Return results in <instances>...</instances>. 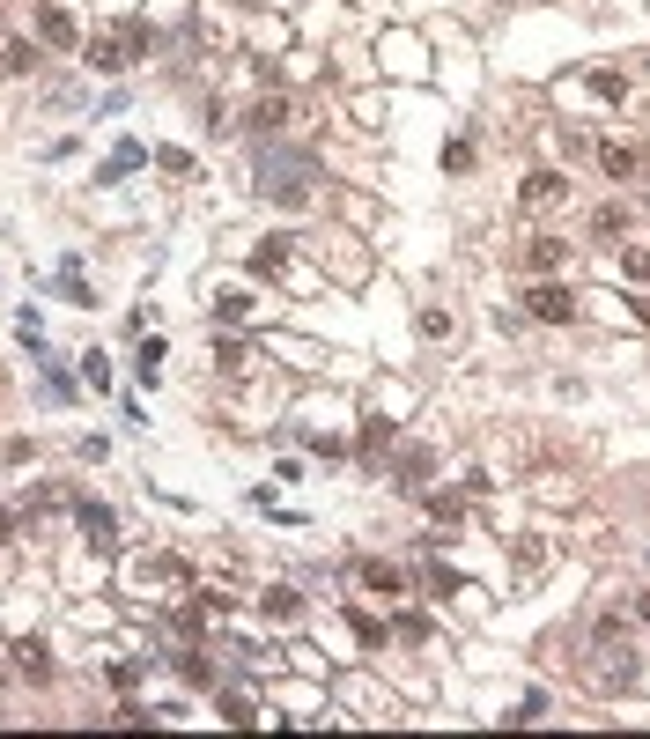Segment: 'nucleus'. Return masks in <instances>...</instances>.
I'll use <instances>...</instances> for the list:
<instances>
[{
  "label": "nucleus",
  "instance_id": "nucleus-7",
  "mask_svg": "<svg viewBox=\"0 0 650 739\" xmlns=\"http://www.w3.org/2000/svg\"><path fill=\"white\" fill-rule=\"evenodd\" d=\"M562 193H569V178H562V170H532V178H525V207H554Z\"/></svg>",
  "mask_w": 650,
  "mask_h": 739
},
{
  "label": "nucleus",
  "instance_id": "nucleus-16",
  "mask_svg": "<svg viewBox=\"0 0 650 739\" xmlns=\"http://www.w3.org/2000/svg\"><path fill=\"white\" fill-rule=\"evenodd\" d=\"M252 370V348H244V340H222V377H244Z\"/></svg>",
  "mask_w": 650,
  "mask_h": 739
},
{
  "label": "nucleus",
  "instance_id": "nucleus-18",
  "mask_svg": "<svg viewBox=\"0 0 650 739\" xmlns=\"http://www.w3.org/2000/svg\"><path fill=\"white\" fill-rule=\"evenodd\" d=\"M399 481H407V488H422V481H429V451H407V473H399Z\"/></svg>",
  "mask_w": 650,
  "mask_h": 739
},
{
  "label": "nucleus",
  "instance_id": "nucleus-4",
  "mask_svg": "<svg viewBox=\"0 0 650 739\" xmlns=\"http://www.w3.org/2000/svg\"><path fill=\"white\" fill-rule=\"evenodd\" d=\"M525 311H532V318H547V326H569V318H577V296H569L562 281H540V289L525 296Z\"/></svg>",
  "mask_w": 650,
  "mask_h": 739
},
{
  "label": "nucleus",
  "instance_id": "nucleus-12",
  "mask_svg": "<svg viewBox=\"0 0 650 739\" xmlns=\"http://www.w3.org/2000/svg\"><path fill=\"white\" fill-rule=\"evenodd\" d=\"M259 606H266V621H296V614H303V599L289 592V584H274V592H266Z\"/></svg>",
  "mask_w": 650,
  "mask_h": 739
},
{
  "label": "nucleus",
  "instance_id": "nucleus-3",
  "mask_svg": "<svg viewBox=\"0 0 650 739\" xmlns=\"http://www.w3.org/2000/svg\"><path fill=\"white\" fill-rule=\"evenodd\" d=\"M133 52H148V30H111V37H89V67L97 74H126Z\"/></svg>",
  "mask_w": 650,
  "mask_h": 739
},
{
  "label": "nucleus",
  "instance_id": "nucleus-20",
  "mask_svg": "<svg viewBox=\"0 0 650 739\" xmlns=\"http://www.w3.org/2000/svg\"><path fill=\"white\" fill-rule=\"evenodd\" d=\"M540 562H547V540H525V547H518V570L532 577V570H540Z\"/></svg>",
  "mask_w": 650,
  "mask_h": 739
},
{
  "label": "nucleus",
  "instance_id": "nucleus-22",
  "mask_svg": "<svg viewBox=\"0 0 650 739\" xmlns=\"http://www.w3.org/2000/svg\"><path fill=\"white\" fill-rule=\"evenodd\" d=\"M636 614H643V621H650V592H643V606H636Z\"/></svg>",
  "mask_w": 650,
  "mask_h": 739
},
{
  "label": "nucleus",
  "instance_id": "nucleus-21",
  "mask_svg": "<svg viewBox=\"0 0 650 739\" xmlns=\"http://www.w3.org/2000/svg\"><path fill=\"white\" fill-rule=\"evenodd\" d=\"M8 67H15V60H8V45H0V74H8Z\"/></svg>",
  "mask_w": 650,
  "mask_h": 739
},
{
  "label": "nucleus",
  "instance_id": "nucleus-2",
  "mask_svg": "<svg viewBox=\"0 0 650 739\" xmlns=\"http://www.w3.org/2000/svg\"><path fill=\"white\" fill-rule=\"evenodd\" d=\"M311 163H296V156H259V193H274L281 207H311Z\"/></svg>",
  "mask_w": 650,
  "mask_h": 739
},
{
  "label": "nucleus",
  "instance_id": "nucleus-9",
  "mask_svg": "<svg viewBox=\"0 0 650 739\" xmlns=\"http://www.w3.org/2000/svg\"><path fill=\"white\" fill-rule=\"evenodd\" d=\"M562 259H569V244H562V237H532V244H525V267H532V274L562 267Z\"/></svg>",
  "mask_w": 650,
  "mask_h": 739
},
{
  "label": "nucleus",
  "instance_id": "nucleus-17",
  "mask_svg": "<svg viewBox=\"0 0 650 739\" xmlns=\"http://www.w3.org/2000/svg\"><path fill=\"white\" fill-rule=\"evenodd\" d=\"M281 119H289V104H281V97H266V104L252 111V126H259V134H274V126H281Z\"/></svg>",
  "mask_w": 650,
  "mask_h": 739
},
{
  "label": "nucleus",
  "instance_id": "nucleus-13",
  "mask_svg": "<svg viewBox=\"0 0 650 739\" xmlns=\"http://www.w3.org/2000/svg\"><path fill=\"white\" fill-rule=\"evenodd\" d=\"M362 584H370V592H385V599H399V584H407V577H399L392 562H370V570H362Z\"/></svg>",
  "mask_w": 650,
  "mask_h": 739
},
{
  "label": "nucleus",
  "instance_id": "nucleus-5",
  "mask_svg": "<svg viewBox=\"0 0 650 739\" xmlns=\"http://www.w3.org/2000/svg\"><path fill=\"white\" fill-rule=\"evenodd\" d=\"M252 267H259V274H274V281H296V289H311V274H303L296 259H289V244H281V237H266V244H259V252H252Z\"/></svg>",
  "mask_w": 650,
  "mask_h": 739
},
{
  "label": "nucleus",
  "instance_id": "nucleus-11",
  "mask_svg": "<svg viewBox=\"0 0 650 739\" xmlns=\"http://www.w3.org/2000/svg\"><path fill=\"white\" fill-rule=\"evenodd\" d=\"M133 584H185V562H170V555H156V562H141V570H133Z\"/></svg>",
  "mask_w": 650,
  "mask_h": 739
},
{
  "label": "nucleus",
  "instance_id": "nucleus-10",
  "mask_svg": "<svg viewBox=\"0 0 650 739\" xmlns=\"http://www.w3.org/2000/svg\"><path fill=\"white\" fill-rule=\"evenodd\" d=\"M15 673L45 680V673H52V651H45V643H37V636H23V643H15Z\"/></svg>",
  "mask_w": 650,
  "mask_h": 739
},
{
  "label": "nucleus",
  "instance_id": "nucleus-6",
  "mask_svg": "<svg viewBox=\"0 0 650 739\" xmlns=\"http://www.w3.org/2000/svg\"><path fill=\"white\" fill-rule=\"evenodd\" d=\"M74 525H82L89 547H111V540H119V518H111L104 503H82V510H74Z\"/></svg>",
  "mask_w": 650,
  "mask_h": 739
},
{
  "label": "nucleus",
  "instance_id": "nucleus-19",
  "mask_svg": "<svg viewBox=\"0 0 650 739\" xmlns=\"http://www.w3.org/2000/svg\"><path fill=\"white\" fill-rule=\"evenodd\" d=\"M133 163H141V148H119V156H111V163H104V185H111V178H126V170H133Z\"/></svg>",
  "mask_w": 650,
  "mask_h": 739
},
{
  "label": "nucleus",
  "instance_id": "nucleus-15",
  "mask_svg": "<svg viewBox=\"0 0 650 739\" xmlns=\"http://www.w3.org/2000/svg\"><path fill=\"white\" fill-rule=\"evenodd\" d=\"M178 673L193 680V688H207V680H215V658H200V651H178Z\"/></svg>",
  "mask_w": 650,
  "mask_h": 739
},
{
  "label": "nucleus",
  "instance_id": "nucleus-14",
  "mask_svg": "<svg viewBox=\"0 0 650 739\" xmlns=\"http://www.w3.org/2000/svg\"><path fill=\"white\" fill-rule=\"evenodd\" d=\"M37 30H45V37H52V45H74V23H67V15H60V8H37Z\"/></svg>",
  "mask_w": 650,
  "mask_h": 739
},
{
  "label": "nucleus",
  "instance_id": "nucleus-8",
  "mask_svg": "<svg viewBox=\"0 0 650 739\" xmlns=\"http://www.w3.org/2000/svg\"><path fill=\"white\" fill-rule=\"evenodd\" d=\"M599 163L614 170V178H636V170H643V148H636V141H606V148H599Z\"/></svg>",
  "mask_w": 650,
  "mask_h": 739
},
{
  "label": "nucleus",
  "instance_id": "nucleus-1",
  "mask_svg": "<svg viewBox=\"0 0 650 739\" xmlns=\"http://www.w3.org/2000/svg\"><path fill=\"white\" fill-rule=\"evenodd\" d=\"M614 629H621V621L606 614V621H599V636H591V658H584L599 688H628V680H636V651H628V643H614Z\"/></svg>",
  "mask_w": 650,
  "mask_h": 739
}]
</instances>
